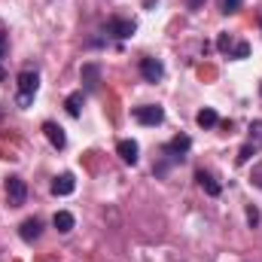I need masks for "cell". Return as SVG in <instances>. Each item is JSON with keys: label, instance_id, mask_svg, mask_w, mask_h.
Instances as JSON below:
<instances>
[{"label": "cell", "instance_id": "obj_1", "mask_svg": "<svg viewBox=\"0 0 262 262\" xmlns=\"http://www.w3.org/2000/svg\"><path fill=\"white\" fill-rule=\"evenodd\" d=\"M15 85H18V107H31L34 104V95L40 89V76L37 70H21L15 76Z\"/></svg>", "mask_w": 262, "mask_h": 262}, {"label": "cell", "instance_id": "obj_2", "mask_svg": "<svg viewBox=\"0 0 262 262\" xmlns=\"http://www.w3.org/2000/svg\"><path fill=\"white\" fill-rule=\"evenodd\" d=\"M28 201V183L21 177H6V204L9 207H21Z\"/></svg>", "mask_w": 262, "mask_h": 262}, {"label": "cell", "instance_id": "obj_3", "mask_svg": "<svg viewBox=\"0 0 262 262\" xmlns=\"http://www.w3.org/2000/svg\"><path fill=\"white\" fill-rule=\"evenodd\" d=\"M134 119L140 125H162L165 122V110L156 107V104H143V107H134Z\"/></svg>", "mask_w": 262, "mask_h": 262}, {"label": "cell", "instance_id": "obj_4", "mask_svg": "<svg viewBox=\"0 0 262 262\" xmlns=\"http://www.w3.org/2000/svg\"><path fill=\"white\" fill-rule=\"evenodd\" d=\"M134 31H137V25L131 18H110L107 21V34H113L116 40H128V37H134Z\"/></svg>", "mask_w": 262, "mask_h": 262}, {"label": "cell", "instance_id": "obj_5", "mask_svg": "<svg viewBox=\"0 0 262 262\" xmlns=\"http://www.w3.org/2000/svg\"><path fill=\"white\" fill-rule=\"evenodd\" d=\"M189 146H192V140H189L186 134H177L174 140H168V143H165V156H171L174 162H177V159L183 162V156L189 152Z\"/></svg>", "mask_w": 262, "mask_h": 262}, {"label": "cell", "instance_id": "obj_6", "mask_svg": "<svg viewBox=\"0 0 262 262\" xmlns=\"http://www.w3.org/2000/svg\"><path fill=\"white\" fill-rule=\"evenodd\" d=\"M43 235V223L37 220V216H31V220H25L21 226H18V238L25 241V244H34L37 238Z\"/></svg>", "mask_w": 262, "mask_h": 262}, {"label": "cell", "instance_id": "obj_7", "mask_svg": "<svg viewBox=\"0 0 262 262\" xmlns=\"http://www.w3.org/2000/svg\"><path fill=\"white\" fill-rule=\"evenodd\" d=\"M140 76H143L146 82H159V79L165 76V64H162L159 58H143V61H140Z\"/></svg>", "mask_w": 262, "mask_h": 262}, {"label": "cell", "instance_id": "obj_8", "mask_svg": "<svg viewBox=\"0 0 262 262\" xmlns=\"http://www.w3.org/2000/svg\"><path fill=\"white\" fill-rule=\"evenodd\" d=\"M43 134L49 137V143H52L55 149H64L67 146V134H64V128H61L58 122H43Z\"/></svg>", "mask_w": 262, "mask_h": 262}, {"label": "cell", "instance_id": "obj_9", "mask_svg": "<svg viewBox=\"0 0 262 262\" xmlns=\"http://www.w3.org/2000/svg\"><path fill=\"white\" fill-rule=\"evenodd\" d=\"M116 152H119V159L125 165H137V159H140V146L134 140H119L116 143Z\"/></svg>", "mask_w": 262, "mask_h": 262}, {"label": "cell", "instance_id": "obj_10", "mask_svg": "<svg viewBox=\"0 0 262 262\" xmlns=\"http://www.w3.org/2000/svg\"><path fill=\"white\" fill-rule=\"evenodd\" d=\"M195 180H198V186H201V189H204L207 195H213V198H216L220 192H223V186L216 183V177H213L210 171H198V174H195Z\"/></svg>", "mask_w": 262, "mask_h": 262}, {"label": "cell", "instance_id": "obj_11", "mask_svg": "<svg viewBox=\"0 0 262 262\" xmlns=\"http://www.w3.org/2000/svg\"><path fill=\"white\" fill-rule=\"evenodd\" d=\"M73 189H76L73 174H58V177L52 180V195H70Z\"/></svg>", "mask_w": 262, "mask_h": 262}, {"label": "cell", "instance_id": "obj_12", "mask_svg": "<svg viewBox=\"0 0 262 262\" xmlns=\"http://www.w3.org/2000/svg\"><path fill=\"white\" fill-rule=\"evenodd\" d=\"M82 82H85L89 92H95V89L101 85V67L98 64H82Z\"/></svg>", "mask_w": 262, "mask_h": 262}, {"label": "cell", "instance_id": "obj_13", "mask_svg": "<svg viewBox=\"0 0 262 262\" xmlns=\"http://www.w3.org/2000/svg\"><path fill=\"white\" fill-rule=\"evenodd\" d=\"M52 226L61 232V235H67V232H73V226H76V220H73V213L70 210H58L55 216H52Z\"/></svg>", "mask_w": 262, "mask_h": 262}, {"label": "cell", "instance_id": "obj_14", "mask_svg": "<svg viewBox=\"0 0 262 262\" xmlns=\"http://www.w3.org/2000/svg\"><path fill=\"white\" fill-rule=\"evenodd\" d=\"M82 104H85V95H82V92H70L64 98V110L70 116H79V113H82Z\"/></svg>", "mask_w": 262, "mask_h": 262}, {"label": "cell", "instance_id": "obj_15", "mask_svg": "<svg viewBox=\"0 0 262 262\" xmlns=\"http://www.w3.org/2000/svg\"><path fill=\"white\" fill-rule=\"evenodd\" d=\"M195 122L201 125V128H213V125H220V116H216L213 107H204V110H198Z\"/></svg>", "mask_w": 262, "mask_h": 262}, {"label": "cell", "instance_id": "obj_16", "mask_svg": "<svg viewBox=\"0 0 262 262\" xmlns=\"http://www.w3.org/2000/svg\"><path fill=\"white\" fill-rule=\"evenodd\" d=\"M253 156H256V146H253V143H244V146H241V152H238V165H247Z\"/></svg>", "mask_w": 262, "mask_h": 262}, {"label": "cell", "instance_id": "obj_17", "mask_svg": "<svg viewBox=\"0 0 262 262\" xmlns=\"http://www.w3.org/2000/svg\"><path fill=\"white\" fill-rule=\"evenodd\" d=\"M241 9V0H220V12L223 15H235Z\"/></svg>", "mask_w": 262, "mask_h": 262}, {"label": "cell", "instance_id": "obj_18", "mask_svg": "<svg viewBox=\"0 0 262 262\" xmlns=\"http://www.w3.org/2000/svg\"><path fill=\"white\" fill-rule=\"evenodd\" d=\"M247 55H250V46H247V43H235V46H232V52H229V58H238V61H241V58H247Z\"/></svg>", "mask_w": 262, "mask_h": 262}, {"label": "cell", "instance_id": "obj_19", "mask_svg": "<svg viewBox=\"0 0 262 262\" xmlns=\"http://www.w3.org/2000/svg\"><path fill=\"white\" fill-rule=\"evenodd\" d=\"M216 46H220V52H232V46H235V40H232V34H220V40H216Z\"/></svg>", "mask_w": 262, "mask_h": 262}, {"label": "cell", "instance_id": "obj_20", "mask_svg": "<svg viewBox=\"0 0 262 262\" xmlns=\"http://www.w3.org/2000/svg\"><path fill=\"white\" fill-rule=\"evenodd\" d=\"M250 140H256V143H262V119H256V122H250Z\"/></svg>", "mask_w": 262, "mask_h": 262}, {"label": "cell", "instance_id": "obj_21", "mask_svg": "<svg viewBox=\"0 0 262 262\" xmlns=\"http://www.w3.org/2000/svg\"><path fill=\"white\" fill-rule=\"evenodd\" d=\"M247 223H250V229H256V226H259V210H256L253 204L247 207Z\"/></svg>", "mask_w": 262, "mask_h": 262}, {"label": "cell", "instance_id": "obj_22", "mask_svg": "<svg viewBox=\"0 0 262 262\" xmlns=\"http://www.w3.org/2000/svg\"><path fill=\"white\" fill-rule=\"evenodd\" d=\"M6 55V37H0V58ZM0 76H3V67H0Z\"/></svg>", "mask_w": 262, "mask_h": 262}, {"label": "cell", "instance_id": "obj_23", "mask_svg": "<svg viewBox=\"0 0 262 262\" xmlns=\"http://www.w3.org/2000/svg\"><path fill=\"white\" fill-rule=\"evenodd\" d=\"M201 3H204V0H189V9H198Z\"/></svg>", "mask_w": 262, "mask_h": 262}, {"label": "cell", "instance_id": "obj_24", "mask_svg": "<svg viewBox=\"0 0 262 262\" xmlns=\"http://www.w3.org/2000/svg\"><path fill=\"white\" fill-rule=\"evenodd\" d=\"M0 37H6V28H3V21H0Z\"/></svg>", "mask_w": 262, "mask_h": 262}, {"label": "cell", "instance_id": "obj_25", "mask_svg": "<svg viewBox=\"0 0 262 262\" xmlns=\"http://www.w3.org/2000/svg\"><path fill=\"white\" fill-rule=\"evenodd\" d=\"M259 92H262V85H259Z\"/></svg>", "mask_w": 262, "mask_h": 262}]
</instances>
